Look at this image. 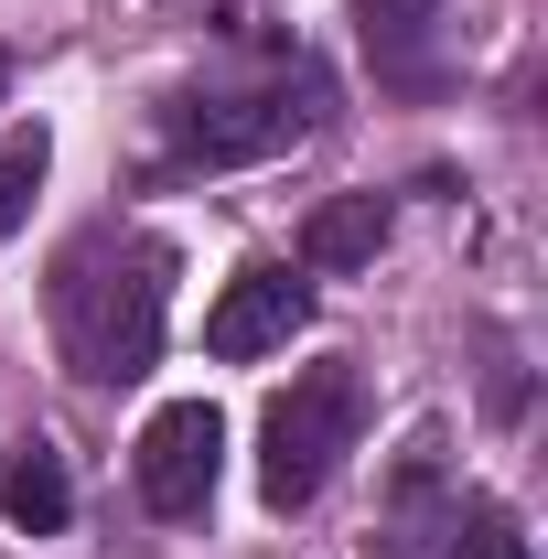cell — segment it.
Segmentation results:
<instances>
[{
	"label": "cell",
	"instance_id": "6da1fadb",
	"mask_svg": "<svg viewBox=\"0 0 548 559\" xmlns=\"http://www.w3.org/2000/svg\"><path fill=\"white\" fill-rule=\"evenodd\" d=\"M172 323V248L130 237V226H86L65 259H55V345L86 388H130L162 355Z\"/></svg>",
	"mask_w": 548,
	"mask_h": 559
},
{
	"label": "cell",
	"instance_id": "7a4b0ae2",
	"mask_svg": "<svg viewBox=\"0 0 548 559\" xmlns=\"http://www.w3.org/2000/svg\"><path fill=\"white\" fill-rule=\"evenodd\" d=\"M355 441H366V366L355 355H323V366H301L270 409H259V495H270L279 516L312 506Z\"/></svg>",
	"mask_w": 548,
	"mask_h": 559
},
{
	"label": "cell",
	"instance_id": "3957f363",
	"mask_svg": "<svg viewBox=\"0 0 548 559\" xmlns=\"http://www.w3.org/2000/svg\"><path fill=\"white\" fill-rule=\"evenodd\" d=\"M323 119V86L290 66L270 86H205V97H172L162 108V140H172V162L183 173H226V162H270L290 140Z\"/></svg>",
	"mask_w": 548,
	"mask_h": 559
},
{
	"label": "cell",
	"instance_id": "277c9868",
	"mask_svg": "<svg viewBox=\"0 0 548 559\" xmlns=\"http://www.w3.org/2000/svg\"><path fill=\"white\" fill-rule=\"evenodd\" d=\"M130 474H140V506H151V516H205L215 474H226V419H215L205 399H172V409L140 430Z\"/></svg>",
	"mask_w": 548,
	"mask_h": 559
},
{
	"label": "cell",
	"instance_id": "5b68a950",
	"mask_svg": "<svg viewBox=\"0 0 548 559\" xmlns=\"http://www.w3.org/2000/svg\"><path fill=\"white\" fill-rule=\"evenodd\" d=\"M312 323V290L279 270V259H248V270L226 280V301L205 312V355H226V366H248V355H279L290 334Z\"/></svg>",
	"mask_w": 548,
	"mask_h": 559
},
{
	"label": "cell",
	"instance_id": "8992f818",
	"mask_svg": "<svg viewBox=\"0 0 548 559\" xmlns=\"http://www.w3.org/2000/svg\"><path fill=\"white\" fill-rule=\"evenodd\" d=\"M355 33L388 86H430L441 75V0H355Z\"/></svg>",
	"mask_w": 548,
	"mask_h": 559
},
{
	"label": "cell",
	"instance_id": "52a82bcc",
	"mask_svg": "<svg viewBox=\"0 0 548 559\" xmlns=\"http://www.w3.org/2000/svg\"><path fill=\"white\" fill-rule=\"evenodd\" d=\"M0 516H11L22 538H55V527L75 516L65 452H44V441H0Z\"/></svg>",
	"mask_w": 548,
	"mask_h": 559
},
{
	"label": "cell",
	"instance_id": "ba28073f",
	"mask_svg": "<svg viewBox=\"0 0 548 559\" xmlns=\"http://www.w3.org/2000/svg\"><path fill=\"white\" fill-rule=\"evenodd\" d=\"M377 248H388V194H323L312 226H301V259H312L323 280L377 270Z\"/></svg>",
	"mask_w": 548,
	"mask_h": 559
},
{
	"label": "cell",
	"instance_id": "9c48e42d",
	"mask_svg": "<svg viewBox=\"0 0 548 559\" xmlns=\"http://www.w3.org/2000/svg\"><path fill=\"white\" fill-rule=\"evenodd\" d=\"M44 162H55V151H44V130H11V140H0V237L33 215V194H44Z\"/></svg>",
	"mask_w": 548,
	"mask_h": 559
},
{
	"label": "cell",
	"instance_id": "30bf717a",
	"mask_svg": "<svg viewBox=\"0 0 548 559\" xmlns=\"http://www.w3.org/2000/svg\"><path fill=\"white\" fill-rule=\"evenodd\" d=\"M441 559H527V538H516V516H505V506H463V516H452V538H441Z\"/></svg>",
	"mask_w": 548,
	"mask_h": 559
},
{
	"label": "cell",
	"instance_id": "8fae6325",
	"mask_svg": "<svg viewBox=\"0 0 548 559\" xmlns=\"http://www.w3.org/2000/svg\"><path fill=\"white\" fill-rule=\"evenodd\" d=\"M0 97H11V55H0Z\"/></svg>",
	"mask_w": 548,
	"mask_h": 559
}]
</instances>
